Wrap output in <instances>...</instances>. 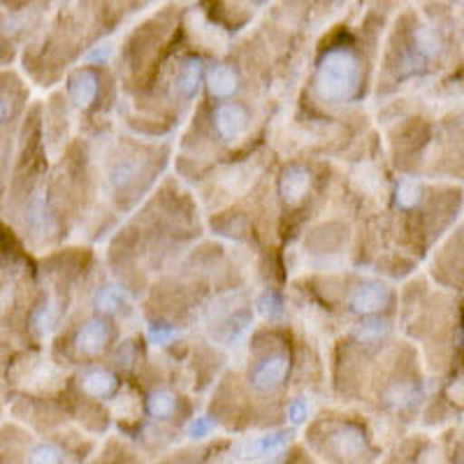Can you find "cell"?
Returning a JSON list of instances; mask_svg holds the SVG:
<instances>
[{"label":"cell","mask_w":464,"mask_h":464,"mask_svg":"<svg viewBox=\"0 0 464 464\" xmlns=\"http://www.w3.org/2000/svg\"><path fill=\"white\" fill-rule=\"evenodd\" d=\"M362 86V58L351 44L327 47L314 70V89L327 105L351 102Z\"/></svg>","instance_id":"cell-1"},{"label":"cell","mask_w":464,"mask_h":464,"mask_svg":"<svg viewBox=\"0 0 464 464\" xmlns=\"http://www.w3.org/2000/svg\"><path fill=\"white\" fill-rule=\"evenodd\" d=\"M325 455L337 464H364V459L370 458V439L364 437L360 428L343 422L327 434Z\"/></svg>","instance_id":"cell-2"},{"label":"cell","mask_w":464,"mask_h":464,"mask_svg":"<svg viewBox=\"0 0 464 464\" xmlns=\"http://www.w3.org/2000/svg\"><path fill=\"white\" fill-rule=\"evenodd\" d=\"M211 128L221 142H239L251 128V110L239 101H223L211 107Z\"/></svg>","instance_id":"cell-3"},{"label":"cell","mask_w":464,"mask_h":464,"mask_svg":"<svg viewBox=\"0 0 464 464\" xmlns=\"http://www.w3.org/2000/svg\"><path fill=\"white\" fill-rule=\"evenodd\" d=\"M290 374V355L285 351H272L256 360L248 372V383L256 392H275Z\"/></svg>","instance_id":"cell-4"},{"label":"cell","mask_w":464,"mask_h":464,"mask_svg":"<svg viewBox=\"0 0 464 464\" xmlns=\"http://www.w3.org/2000/svg\"><path fill=\"white\" fill-rule=\"evenodd\" d=\"M392 293L388 285L379 284V281H367V284L358 285L351 295V309L360 316H379L385 306L391 304Z\"/></svg>","instance_id":"cell-5"},{"label":"cell","mask_w":464,"mask_h":464,"mask_svg":"<svg viewBox=\"0 0 464 464\" xmlns=\"http://www.w3.org/2000/svg\"><path fill=\"white\" fill-rule=\"evenodd\" d=\"M68 98L74 107L91 110L101 98V74L93 68H82L68 77Z\"/></svg>","instance_id":"cell-6"},{"label":"cell","mask_w":464,"mask_h":464,"mask_svg":"<svg viewBox=\"0 0 464 464\" xmlns=\"http://www.w3.org/2000/svg\"><path fill=\"white\" fill-rule=\"evenodd\" d=\"M111 342V325L102 316L89 318L74 334V348L82 355L102 353Z\"/></svg>","instance_id":"cell-7"},{"label":"cell","mask_w":464,"mask_h":464,"mask_svg":"<svg viewBox=\"0 0 464 464\" xmlns=\"http://www.w3.org/2000/svg\"><path fill=\"white\" fill-rule=\"evenodd\" d=\"M314 177L309 174V169L302 168V165H293L284 172V177L279 179V193L288 205H300L309 190H312Z\"/></svg>","instance_id":"cell-8"},{"label":"cell","mask_w":464,"mask_h":464,"mask_svg":"<svg viewBox=\"0 0 464 464\" xmlns=\"http://www.w3.org/2000/svg\"><path fill=\"white\" fill-rule=\"evenodd\" d=\"M205 86L211 98L227 101L230 95L237 93L239 89V72L230 63H218L207 72Z\"/></svg>","instance_id":"cell-9"},{"label":"cell","mask_w":464,"mask_h":464,"mask_svg":"<svg viewBox=\"0 0 464 464\" xmlns=\"http://www.w3.org/2000/svg\"><path fill=\"white\" fill-rule=\"evenodd\" d=\"M80 385L84 395L93 397V400H102V397H110L116 391V376L105 367H86L80 376Z\"/></svg>","instance_id":"cell-10"},{"label":"cell","mask_w":464,"mask_h":464,"mask_svg":"<svg viewBox=\"0 0 464 464\" xmlns=\"http://www.w3.org/2000/svg\"><path fill=\"white\" fill-rule=\"evenodd\" d=\"M177 411H179V400H177L174 392L160 388V391H153L151 395H149L147 413L153 420H172V418L177 416Z\"/></svg>","instance_id":"cell-11"},{"label":"cell","mask_w":464,"mask_h":464,"mask_svg":"<svg viewBox=\"0 0 464 464\" xmlns=\"http://www.w3.org/2000/svg\"><path fill=\"white\" fill-rule=\"evenodd\" d=\"M28 464H63V450L56 443L40 441L28 450Z\"/></svg>","instance_id":"cell-12"},{"label":"cell","mask_w":464,"mask_h":464,"mask_svg":"<svg viewBox=\"0 0 464 464\" xmlns=\"http://www.w3.org/2000/svg\"><path fill=\"white\" fill-rule=\"evenodd\" d=\"M119 302H121V295H119V290L111 288V285L101 288L98 290V295H95V304H98V309L105 314L114 312L116 306H119Z\"/></svg>","instance_id":"cell-13"},{"label":"cell","mask_w":464,"mask_h":464,"mask_svg":"<svg viewBox=\"0 0 464 464\" xmlns=\"http://www.w3.org/2000/svg\"><path fill=\"white\" fill-rule=\"evenodd\" d=\"M12 110H14V102L7 93H0V130L7 126V121L12 119Z\"/></svg>","instance_id":"cell-14"},{"label":"cell","mask_w":464,"mask_h":464,"mask_svg":"<svg viewBox=\"0 0 464 464\" xmlns=\"http://www.w3.org/2000/svg\"><path fill=\"white\" fill-rule=\"evenodd\" d=\"M0 196H3V177H0Z\"/></svg>","instance_id":"cell-15"}]
</instances>
